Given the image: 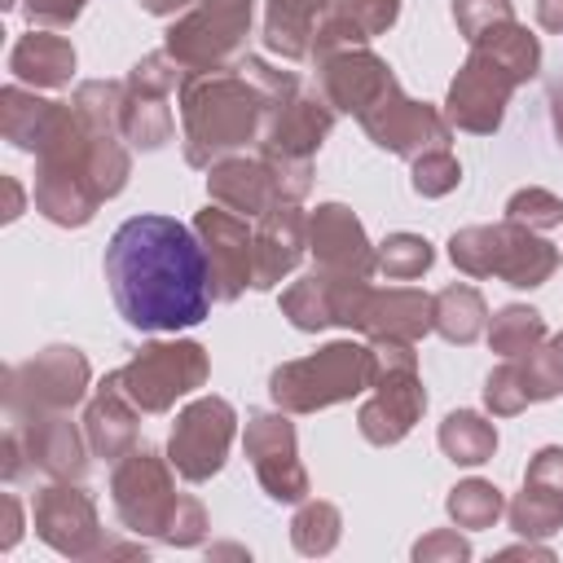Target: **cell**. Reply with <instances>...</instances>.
<instances>
[{
    "instance_id": "cell-1",
    "label": "cell",
    "mask_w": 563,
    "mask_h": 563,
    "mask_svg": "<svg viewBox=\"0 0 563 563\" xmlns=\"http://www.w3.org/2000/svg\"><path fill=\"white\" fill-rule=\"evenodd\" d=\"M106 282L119 317L145 334H176L207 321L216 295L194 224L132 216L106 242Z\"/></svg>"
},
{
    "instance_id": "cell-2",
    "label": "cell",
    "mask_w": 563,
    "mask_h": 563,
    "mask_svg": "<svg viewBox=\"0 0 563 563\" xmlns=\"http://www.w3.org/2000/svg\"><path fill=\"white\" fill-rule=\"evenodd\" d=\"M180 101V150L189 167H211L238 150H246L251 141L264 136L268 119L277 114L273 101L260 92V84L242 70H202V75H185L176 88Z\"/></svg>"
},
{
    "instance_id": "cell-3",
    "label": "cell",
    "mask_w": 563,
    "mask_h": 563,
    "mask_svg": "<svg viewBox=\"0 0 563 563\" xmlns=\"http://www.w3.org/2000/svg\"><path fill=\"white\" fill-rule=\"evenodd\" d=\"M374 374H378L374 343L334 339V343L317 347L312 356L277 365L268 374V396L286 413H317V409H330V405H343V400H356L361 391H369Z\"/></svg>"
},
{
    "instance_id": "cell-4",
    "label": "cell",
    "mask_w": 563,
    "mask_h": 563,
    "mask_svg": "<svg viewBox=\"0 0 563 563\" xmlns=\"http://www.w3.org/2000/svg\"><path fill=\"white\" fill-rule=\"evenodd\" d=\"M251 13H255V0H198L167 26L163 48L185 75L229 70L246 53Z\"/></svg>"
},
{
    "instance_id": "cell-5",
    "label": "cell",
    "mask_w": 563,
    "mask_h": 563,
    "mask_svg": "<svg viewBox=\"0 0 563 563\" xmlns=\"http://www.w3.org/2000/svg\"><path fill=\"white\" fill-rule=\"evenodd\" d=\"M374 356H378V374H374L369 400L356 409V431L369 444L387 449V444H400L413 431V422L427 409V391H422L413 343L374 339Z\"/></svg>"
},
{
    "instance_id": "cell-6",
    "label": "cell",
    "mask_w": 563,
    "mask_h": 563,
    "mask_svg": "<svg viewBox=\"0 0 563 563\" xmlns=\"http://www.w3.org/2000/svg\"><path fill=\"white\" fill-rule=\"evenodd\" d=\"M88 383H92L88 356L70 343H53L31 361L4 369V391H0L4 413L9 422L35 418V413H66L88 396Z\"/></svg>"
},
{
    "instance_id": "cell-7",
    "label": "cell",
    "mask_w": 563,
    "mask_h": 563,
    "mask_svg": "<svg viewBox=\"0 0 563 563\" xmlns=\"http://www.w3.org/2000/svg\"><path fill=\"white\" fill-rule=\"evenodd\" d=\"M211 374L207 347L194 339H154L123 369L119 383L141 413H167L180 396L198 391Z\"/></svg>"
},
{
    "instance_id": "cell-8",
    "label": "cell",
    "mask_w": 563,
    "mask_h": 563,
    "mask_svg": "<svg viewBox=\"0 0 563 563\" xmlns=\"http://www.w3.org/2000/svg\"><path fill=\"white\" fill-rule=\"evenodd\" d=\"M172 471H176L172 457H158L154 449H132L114 462L110 497H114V515L128 532L163 541V532L176 515V501H180Z\"/></svg>"
},
{
    "instance_id": "cell-9",
    "label": "cell",
    "mask_w": 563,
    "mask_h": 563,
    "mask_svg": "<svg viewBox=\"0 0 563 563\" xmlns=\"http://www.w3.org/2000/svg\"><path fill=\"white\" fill-rule=\"evenodd\" d=\"M233 435H238L233 405L224 396H198V400H189L176 413L172 435H167V457H172V466H176L180 479L207 484L229 462Z\"/></svg>"
},
{
    "instance_id": "cell-10",
    "label": "cell",
    "mask_w": 563,
    "mask_h": 563,
    "mask_svg": "<svg viewBox=\"0 0 563 563\" xmlns=\"http://www.w3.org/2000/svg\"><path fill=\"white\" fill-rule=\"evenodd\" d=\"M185 70L167 57V48L145 53L123 79V141L132 150H163L176 132L167 97L180 88Z\"/></svg>"
},
{
    "instance_id": "cell-11",
    "label": "cell",
    "mask_w": 563,
    "mask_h": 563,
    "mask_svg": "<svg viewBox=\"0 0 563 563\" xmlns=\"http://www.w3.org/2000/svg\"><path fill=\"white\" fill-rule=\"evenodd\" d=\"M242 449L251 457V471L260 479V488L282 501L295 506L308 497V471L299 462V440H295V422L286 409H260L246 418V435Z\"/></svg>"
},
{
    "instance_id": "cell-12",
    "label": "cell",
    "mask_w": 563,
    "mask_h": 563,
    "mask_svg": "<svg viewBox=\"0 0 563 563\" xmlns=\"http://www.w3.org/2000/svg\"><path fill=\"white\" fill-rule=\"evenodd\" d=\"M519 79L497 66L488 53L471 48L466 62L457 66L453 84H449V97H444V119L457 128V132H471V136H493L506 119V106L515 97Z\"/></svg>"
},
{
    "instance_id": "cell-13",
    "label": "cell",
    "mask_w": 563,
    "mask_h": 563,
    "mask_svg": "<svg viewBox=\"0 0 563 563\" xmlns=\"http://www.w3.org/2000/svg\"><path fill=\"white\" fill-rule=\"evenodd\" d=\"M356 123L365 128V136L378 150H387L396 158H409V163L418 154H427V150H449V141H453V123L444 119V110L405 97L400 84L378 106H369Z\"/></svg>"
},
{
    "instance_id": "cell-14",
    "label": "cell",
    "mask_w": 563,
    "mask_h": 563,
    "mask_svg": "<svg viewBox=\"0 0 563 563\" xmlns=\"http://www.w3.org/2000/svg\"><path fill=\"white\" fill-rule=\"evenodd\" d=\"M35 519V537L66 554V559H92L101 554V519H97V501L79 488V479H53L48 488L35 493L31 506Z\"/></svg>"
},
{
    "instance_id": "cell-15",
    "label": "cell",
    "mask_w": 563,
    "mask_h": 563,
    "mask_svg": "<svg viewBox=\"0 0 563 563\" xmlns=\"http://www.w3.org/2000/svg\"><path fill=\"white\" fill-rule=\"evenodd\" d=\"M194 233H198L202 255H207L216 303H233L251 286V242H255V229L246 224V216H238V211H229L220 202H207L194 216Z\"/></svg>"
},
{
    "instance_id": "cell-16",
    "label": "cell",
    "mask_w": 563,
    "mask_h": 563,
    "mask_svg": "<svg viewBox=\"0 0 563 563\" xmlns=\"http://www.w3.org/2000/svg\"><path fill=\"white\" fill-rule=\"evenodd\" d=\"M365 286H369V277H343V273H330V268H312V273H303L299 282H290L282 290V317L295 330H308V334L330 330V325L352 330Z\"/></svg>"
},
{
    "instance_id": "cell-17",
    "label": "cell",
    "mask_w": 563,
    "mask_h": 563,
    "mask_svg": "<svg viewBox=\"0 0 563 563\" xmlns=\"http://www.w3.org/2000/svg\"><path fill=\"white\" fill-rule=\"evenodd\" d=\"M334 106L325 101V92H308L299 88L264 128L260 136V158L268 163H312V154L325 145L330 128H334Z\"/></svg>"
},
{
    "instance_id": "cell-18",
    "label": "cell",
    "mask_w": 563,
    "mask_h": 563,
    "mask_svg": "<svg viewBox=\"0 0 563 563\" xmlns=\"http://www.w3.org/2000/svg\"><path fill=\"white\" fill-rule=\"evenodd\" d=\"M506 519L523 541H545L563 528V444H545L532 453L523 488L506 506Z\"/></svg>"
},
{
    "instance_id": "cell-19",
    "label": "cell",
    "mask_w": 563,
    "mask_h": 563,
    "mask_svg": "<svg viewBox=\"0 0 563 563\" xmlns=\"http://www.w3.org/2000/svg\"><path fill=\"white\" fill-rule=\"evenodd\" d=\"M317 84L325 92V101L339 110V114H352L361 119L369 106H378L391 88H396V75L391 66L365 48H343V53H330L317 62Z\"/></svg>"
},
{
    "instance_id": "cell-20",
    "label": "cell",
    "mask_w": 563,
    "mask_h": 563,
    "mask_svg": "<svg viewBox=\"0 0 563 563\" xmlns=\"http://www.w3.org/2000/svg\"><path fill=\"white\" fill-rule=\"evenodd\" d=\"M308 251H312L317 268H330L343 277H374L378 273L374 242L365 238V224L343 202H321L308 216Z\"/></svg>"
},
{
    "instance_id": "cell-21",
    "label": "cell",
    "mask_w": 563,
    "mask_h": 563,
    "mask_svg": "<svg viewBox=\"0 0 563 563\" xmlns=\"http://www.w3.org/2000/svg\"><path fill=\"white\" fill-rule=\"evenodd\" d=\"M308 251V216L299 202H277L255 220V242H251V286L255 290H277L282 277L299 268Z\"/></svg>"
},
{
    "instance_id": "cell-22",
    "label": "cell",
    "mask_w": 563,
    "mask_h": 563,
    "mask_svg": "<svg viewBox=\"0 0 563 563\" xmlns=\"http://www.w3.org/2000/svg\"><path fill=\"white\" fill-rule=\"evenodd\" d=\"M369 343L374 339H396V343H418L422 334L435 330V295L418 290V286H365L361 308H356V325Z\"/></svg>"
},
{
    "instance_id": "cell-23",
    "label": "cell",
    "mask_w": 563,
    "mask_h": 563,
    "mask_svg": "<svg viewBox=\"0 0 563 563\" xmlns=\"http://www.w3.org/2000/svg\"><path fill=\"white\" fill-rule=\"evenodd\" d=\"M18 431L22 457L31 471L48 475V479H84L88 471V435L66 418V413H35V418H18L9 422Z\"/></svg>"
},
{
    "instance_id": "cell-24",
    "label": "cell",
    "mask_w": 563,
    "mask_h": 563,
    "mask_svg": "<svg viewBox=\"0 0 563 563\" xmlns=\"http://www.w3.org/2000/svg\"><path fill=\"white\" fill-rule=\"evenodd\" d=\"M207 194H211V202H220V207H229V211H238L246 220H260L268 207L282 202L277 176L260 154L255 158L229 154V158L211 163L207 167Z\"/></svg>"
},
{
    "instance_id": "cell-25",
    "label": "cell",
    "mask_w": 563,
    "mask_h": 563,
    "mask_svg": "<svg viewBox=\"0 0 563 563\" xmlns=\"http://www.w3.org/2000/svg\"><path fill=\"white\" fill-rule=\"evenodd\" d=\"M136 418H141V409H136L132 396L123 391L119 369L106 374V378L92 387L88 409H84V435H88L92 457L119 462L123 453H132V449H136Z\"/></svg>"
},
{
    "instance_id": "cell-26",
    "label": "cell",
    "mask_w": 563,
    "mask_h": 563,
    "mask_svg": "<svg viewBox=\"0 0 563 563\" xmlns=\"http://www.w3.org/2000/svg\"><path fill=\"white\" fill-rule=\"evenodd\" d=\"M559 268V246L545 242L537 229L501 220L497 224V251H493V277H501L515 290L545 286Z\"/></svg>"
},
{
    "instance_id": "cell-27",
    "label": "cell",
    "mask_w": 563,
    "mask_h": 563,
    "mask_svg": "<svg viewBox=\"0 0 563 563\" xmlns=\"http://www.w3.org/2000/svg\"><path fill=\"white\" fill-rule=\"evenodd\" d=\"M62 114H66V101L35 97V88H26V84L0 88V132L22 154H40L48 145V136L57 132Z\"/></svg>"
},
{
    "instance_id": "cell-28",
    "label": "cell",
    "mask_w": 563,
    "mask_h": 563,
    "mask_svg": "<svg viewBox=\"0 0 563 563\" xmlns=\"http://www.w3.org/2000/svg\"><path fill=\"white\" fill-rule=\"evenodd\" d=\"M9 70L18 84L31 88H66L75 75V48L66 35L31 26L13 48H9Z\"/></svg>"
},
{
    "instance_id": "cell-29",
    "label": "cell",
    "mask_w": 563,
    "mask_h": 563,
    "mask_svg": "<svg viewBox=\"0 0 563 563\" xmlns=\"http://www.w3.org/2000/svg\"><path fill=\"white\" fill-rule=\"evenodd\" d=\"M330 9L334 0H264V44L286 62L308 57L317 22Z\"/></svg>"
},
{
    "instance_id": "cell-30",
    "label": "cell",
    "mask_w": 563,
    "mask_h": 563,
    "mask_svg": "<svg viewBox=\"0 0 563 563\" xmlns=\"http://www.w3.org/2000/svg\"><path fill=\"white\" fill-rule=\"evenodd\" d=\"M484 330H488V303H484V295H479L475 286L453 282V286H444V290L435 295V334H440L444 343L466 347V343H475Z\"/></svg>"
},
{
    "instance_id": "cell-31",
    "label": "cell",
    "mask_w": 563,
    "mask_h": 563,
    "mask_svg": "<svg viewBox=\"0 0 563 563\" xmlns=\"http://www.w3.org/2000/svg\"><path fill=\"white\" fill-rule=\"evenodd\" d=\"M435 440H440V453L449 462H457V466H479V462H488L497 453V427L475 409H453L440 422Z\"/></svg>"
},
{
    "instance_id": "cell-32",
    "label": "cell",
    "mask_w": 563,
    "mask_h": 563,
    "mask_svg": "<svg viewBox=\"0 0 563 563\" xmlns=\"http://www.w3.org/2000/svg\"><path fill=\"white\" fill-rule=\"evenodd\" d=\"M471 48H479V53H488L497 66H506L519 84H528V79H537V70H541V40L523 26V22H501V26H493V31H484Z\"/></svg>"
},
{
    "instance_id": "cell-33",
    "label": "cell",
    "mask_w": 563,
    "mask_h": 563,
    "mask_svg": "<svg viewBox=\"0 0 563 563\" xmlns=\"http://www.w3.org/2000/svg\"><path fill=\"white\" fill-rule=\"evenodd\" d=\"M501 361H510V374H515L519 391L528 396V405L563 396V334L545 339L541 347H532L523 356H501Z\"/></svg>"
},
{
    "instance_id": "cell-34",
    "label": "cell",
    "mask_w": 563,
    "mask_h": 563,
    "mask_svg": "<svg viewBox=\"0 0 563 563\" xmlns=\"http://www.w3.org/2000/svg\"><path fill=\"white\" fill-rule=\"evenodd\" d=\"M484 334H488V347L497 356H523V352L545 343V317L537 308H528V303H506V308H497L488 317Z\"/></svg>"
},
{
    "instance_id": "cell-35",
    "label": "cell",
    "mask_w": 563,
    "mask_h": 563,
    "mask_svg": "<svg viewBox=\"0 0 563 563\" xmlns=\"http://www.w3.org/2000/svg\"><path fill=\"white\" fill-rule=\"evenodd\" d=\"M339 537H343V515H339V506L334 501H299V510H295V519H290V545L299 550V554H308V559H321V554H330L334 545H339Z\"/></svg>"
},
{
    "instance_id": "cell-36",
    "label": "cell",
    "mask_w": 563,
    "mask_h": 563,
    "mask_svg": "<svg viewBox=\"0 0 563 563\" xmlns=\"http://www.w3.org/2000/svg\"><path fill=\"white\" fill-rule=\"evenodd\" d=\"M79 123L101 136H123V84L119 79H84L70 97Z\"/></svg>"
},
{
    "instance_id": "cell-37",
    "label": "cell",
    "mask_w": 563,
    "mask_h": 563,
    "mask_svg": "<svg viewBox=\"0 0 563 563\" xmlns=\"http://www.w3.org/2000/svg\"><path fill=\"white\" fill-rule=\"evenodd\" d=\"M444 510H449V519H453L457 528L479 532V528H493V523L506 515V497H501V488L488 484V479H462V484L449 488Z\"/></svg>"
},
{
    "instance_id": "cell-38",
    "label": "cell",
    "mask_w": 563,
    "mask_h": 563,
    "mask_svg": "<svg viewBox=\"0 0 563 563\" xmlns=\"http://www.w3.org/2000/svg\"><path fill=\"white\" fill-rule=\"evenodd\" d=\"M374 260H378V273L387 282H413L435 264V251L422 233H387L374 246Z\"/></svg>"
},
{
    "instance_id": "cell-39",
    "label": "cell",
    "mask_w": 563,
    "mask_h": 563,
    "mask_svg": "<svg viewBox=\"0 0 563 563\" xmlns=\"http://www.w3.org/2000/svg\"><path fill=\"white\" fill-rule=\"evenodd\" d=\"M409 185H413L418 198H444L462 185V163L453 158V150H427V154L413 158Z\"/></svg>"
},
{
    "instance_id": "cell-40",
    "label": "cell",
    "mask_w": 563,
    "mask_h": 563,
    "mask_svg": "<svg viewBox=\"0 0 563 563\" xmlns=\"http://www.w3.org/2000/svg\"><path fill=\"white\" fill-rule=\"evenodd\" d=\"M506 220L528 224V229H537V233L559 229V224H563V198H559V194H550V189H541V185L515 189V194H510V202H506Z\"/></svg>"
},
{
    "instance_id": "cell-41",
    "label": "cell",
    "mask_w": 563,
    "mask_h": 563,
    "mask_svg": "<svg viewBox=\"0 0 563 563\" xmlns=\"http://www.w3.org/2000/svg\"><path fill=\"white\" fill-rule=\"evenodd\" d=\"M330 13H334L347 31H356V35L369 44L374 35H383V31L396 26V18H400V0H334Z\"/></svg>"
},
{
    "instance_id": "cell-42",
    "label": "cell",
    "mask_w": 563,
    "mask_h": 563,
    "mask_svg": "<svg viewBox=\"0 0 563 563\" xmlns=\"http://www.w3.org/2000/svg\"><path fill=\"white\" fill-rule=\"evenodd\" d=\"M453 22H457V35L475 44L484 31L515 22V4L510 0H453Z\"/></svg>"
},
{
    "instance_id": "cell-43",
    "label": "cell",
    "mask_w": 563,
    "mask_h": 563,
    "mask_svg": "<svg viewBox=\"0 0 563 563\" xmlns=\"http://www.w3.org/2000/svg\"><path fill=\"white\" fill-rule=\"evenodd\" d=\"M207 528H211V523H207L202 501H198V497H189V493H180L176 515H172V523H167L163 541H167V545H176V550H189V545H202Z\"/></svg>"
},
{
    "instance_id": "cell-44",
    "label": "cell",
    "mask_w": 563,
    "mask_h": 563,
    "mask_svg": "<svg viewBox=\"0 0 563 563\" xmlns=\"http://www.w3.org/2000/svg\"><path fill=\"white\" fill-rule=\"evenodd\" d=\"M418 563H466L471 559V541L457 537V528H435L413 545Z\"/></svg>"
},
{
    "instance_id": "cell-45",
    "label": "cell",
    "mask_w": 563,
    "mask_h": 563,
    "mask_svg": "<svg viewBox=\"0 0 563 563\" xmlns=\"http://www.w3.org/2000/svg\"><path fill=\"white\" fill-rule=\"evenodd\" d=\"M88 0H22V13L31 26H44V31H62L70 26L79 13H84Z\"/></svg>"
},
{
    "instance_id": "cell-46",
    "label": "cell",
    "mask_w": 563,
    "mask_h": 563,
    "mask_svg": "<svg viewBox=\"0 0 563 563\" xmlns=\"http://www.w3.org/2000/svg\"><path fill=\"white\" fill-rule=\"evenodd\" d=\"M0 510H4V532H0V550H13L18 537H22V501L13 493L0 497Z\"/></svg>"
},
{
    "instance_id": "cell-47",
    "label": "cell",
    "mask_w": 563,
    "mask_h": 563,
    "mask_svg": "<svg viewBox=\"0 0 563 563\" xmlns=\"http://www.w3.org/2000/svg\"><path fill=\"white\" fill-rule=\"evenodd\" d=\"M545 106H550V128H554V141L563 150V79H554L545 88Z\"/></svg>"
},
{
    "instance_id": "cell-48",
    "label": "cell",
    "mask_w": 563,
    "mask_h": 563,
    "mask_svg": "<svg viewBox=\"0 0 563 563\" xmlns=\"http://www.w3.org/2000/svg\"><path fill=\"white\" fill-rule=\"evenodd\" d=\"M537 22L554 35H563V0H537Z\"/></svg>"
},
{
    "instance_id": "cell-49",
    "label": "cell",
    "mask_w": 563,
    "mask_h": 563,
    "mask_svg": "<svg viewBox=\"0 0 563 563\" xmlns=\"http://www.w3.org/2000/svg\"><path fill=\"white\" fill-rule=\"evenodd\" d=\"M145 13H154V18H172V13H185V9H194L198 0H136Z\"/></svg>"
},
{
    "instance_id": "cell-50",
    "label": "cell",
    "mask_w": 563,
    "mask_h": 563,
    "mask_svg": "<svg viewBox=\"0 0 563 563\" xmlns=\"http://www.w3.org/2000/svg\"><path fill=\"white\" fill-rule=\"evenodd\" d=\"M4 194H9V207H4V220H18L22 216V185L13 176H4Z\"/></svg>"
},
{
    "instance_id": "cell-51",
    "label": "cell",
    "mask_w": 563,
    "mask_h": 563,
    "mask_svg": "<svg viewBox=\"0 0 563 563\" xmlns=\"http://www.w3.org/2000/svg\"><path fill=\"white\" fill-rule=\"evenodd\" d=\"M0 4H4V9H13V4H18V0H0Z\"/></svg>"
}]
</instances>
